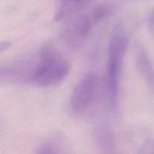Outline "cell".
I'll return each instance as SVG.
<instances>
[{
	"mask_svg": "<svg viewBox=\"0 0 154 154\" xmlns=\"http://www.w3.org/2000/svg\"><path fill=\"white\" fill-rule=\"evenodd\" d=\"M70 72L69 63L50 47L42 49L37 65L30 69L28 81L37 87H48L63 81Z\"/></svg>",
	"mask_w": 154,
	"mask_h": 154,
	"instance_id": "6da1fadb",
	"label": "cell"
},
{
	"mask_svg": "<svg viewBox=\"0 0 154 154\" xmlns=\"http://www.w3.org/2000/svg\"><path fill=\"white\" fill-rule=\"evenodd\" d=\"M128 44L126 33L119 29L113 32L109 42L106 82L109 101L113 107L117 104L119 78Z\"/></svg>",
	"mask_w": 154,
	"mask_h": 154,
	"instance_id": "7a4b0ae2",
	"label": "cell"
},
{
	"mask_svg": "<svg viewBox=\"0 0 154 154\" xmlns=\"http://www.w3.org/2000/svg\"><path fill=\"white\" fill-rule=\"evenodd\" d=\"M98 85L97 75L90 73L75 86L71 96V108L75 114H82L90 108L95 101Z\"/></svg>",
	"mask_w": 154,
	"mask_h": 154,
	"instance_id": "3957f363",
	"label": "cell"
},
{
	"mask_svg": "<svg viewBox=\"0 0 154 154\" xmlns=\"http://www.w3.org/2000/svg\"><path fill=\"white\" fill-rule=\"evenodd\" d=\"M95 23L90 15H83L71 24L66 29L65 38L66 42L72 47L81 45L90 34Z\"/></svg>",
	"mask_w": 154,
	"mask_h": 154,
	"instance_id": "277c9868",
	"label": "cell"
},
{
	"mask_svg": "<svg viewBox=\"0 0 154 154\" xmlns=\"http://www.w3.org/2000/svg\"><path fill=\"white\" fill-rule=\"evenodd\" d=\"M91 0H60L54 14V20L62 22L76 16Z\"/></svg>",
	"mask_w": 154,
	"mask_h": 154,
	"instance_id": "5b68a950",
	"label": "cell"
},
{
	"mask_svg": "<svg viewBox=\"0 0 154 154\" xmlns=\"http://www.w3.org/2000/svg\"><path fill=\"white\" fill-rule=\"evenodd\" d=\"M137 69L151 89H154V70L146 52L143 47H138L136 52Z\"/></svg>",
	"mask_w": 154,
	"mask_h": 154,
	"instance_id": "8992f818",
	"label": "cell"
},
{
	"mask_svg": "<svg viewBox=\"0 0 154 154\" xmlns=\"http://www.w3.org/2000/svg\"><path fill=\"white\" fill-rule=\"evenodd\" d=\"M29 72L13 66H0V84L18 83L28 81Z\"/></svg>",
	"mask_w": 154,
	"mask_h": 154,
	"instance_id": "52a82bcc",
	"label": "cell"
},
{
	"mask_svg": "<svg viewBox=\"0 0 154 154\" xmlns=\"http://www.w3.org/2000/svg\"><path fill=\"white\" fill-rule=\"evenodd\" d=\"M95 138L101 148L104 149L106 151L113 149L114 146L113 135L111 130H110L106 126H101L97 129Z\"/></svg>",
	"mask_w": 154,
	"mask_h": 154,
	"instance_id": "ba28073f",
	"label": "cell"
},
{
	"mask_svg": "<svg viewBox=\"0 0 154 154\" xmlns=\"http://www.w3.org/2000/svg\"><path fill=\"white\" fill-rule=\"evenodd\" d=\"M109 11H110V8L107 5L101 4L94 8L93 10L89 14V15L91 17L95 24H97L102 21L107 17Z\"/></svg>",
	"mask_w": 154,
	"mask_h": 154,
	"instance_id": "9c48e42d",
	"label": "cell"
},
{
	"mask_svg": "<svg viewBox=\"0 0 154 154\" xmlns=\"http://www.w3.org/2000/svg\"><path fill=\"white\" fill-rule=\"evenodd\" d=\"M140 153H154V140L149 139L140 148Z\"/></svg>",
	"mask_w": 154,
	"mask_h": 154,
	"instance_id": "30bf717a",
	"label": "cell"
},
{
	"mask_svg": "<svg viewBox=\"0 0 154 154\" xmlns=\"http://www.w3.org/2000/svg\"><path fill=\"white\" fill-rule=\"evenodd\" d=\"M11 47V43L9 42H0V54L5 52Z\"/></svg>",
	"mask_w": 154,
	"mask_h": 154,
	"instance_id": "8fae6325",
	"label": "cell"
},
{
	"mask_svg": "<svg viewBox=\"0 0 154 154\" xmlns=\"http://www.w3.org/2000/svg\"><path fill=\"white\" fill-rule=\"evenodd\" d=\"M149 24H150L151 28L154 29V11L152 12L149 17Z\"/></svg>",
	"mask_w": 154,
	"mask_h": 154,
	"instance_id": "7c38bea8",
	"label": "cell"
}]
</instances>
